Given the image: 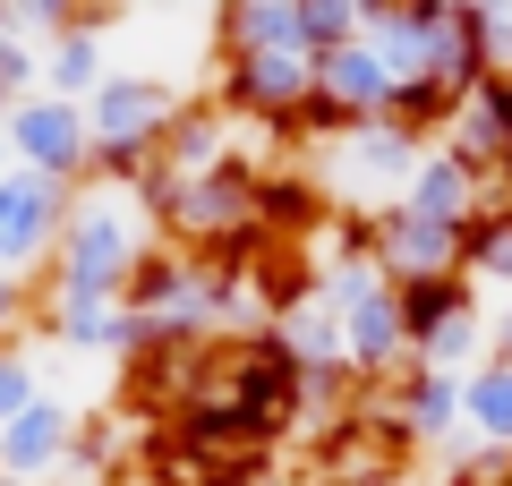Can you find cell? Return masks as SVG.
<instances>
[{"instance_id":"277c9868","label":"cell","mask_w":512,"mask_h":486,"mask_svg":"<svg viewBox=\"0 0 512 486\" xmlns=\"http://www.w3.org/2000/svg\"><path fill=\"white\" fill-rule=\"evenodd\" d=\"M69 205H77V188L43 180V171H0V273H9V282H26L35 265H52Z\"/></svg>"},{"instance_id":"9a60e30c","label":"cell","mask_w":512,"mask_h":486,"mask_svg":"<svg viewBox=\"0 0 512 486\" xmlns=\"http://www.w3.org/2000/svg\"><path fill=\"white\" fill-rule=\"evenodd\" d=\"M470 307H478V290L461 282V273H453V282H410V290H402V324H410V350H419L427 333H444L453 316H470Z\"/></svg>"},{"instance_id":"4fadbf2b","label":"cell","mask_w":512,"mask_h":486,"mask_svg":"<svg viewBox=\"0 0 512 486\" xmlns=\"http://www.w3.org/2000/svg\"><path fill=\"white\" fill-rule=\"evenodd\" d=\"M43 77H52L60 103H94V86H103V35H94V26H69V35H52V60H43Z\"/></svg>"},{"instance_id":"d6986e66","label":"cell","mask_w":512,"mask_h":486,"mask_svg":"<svg viewBox=\"0 0 512 486\" xmlns=\"http://www.w3.org/2000/svg\"><path fill=\"white\" fill-rule=\"evenodd\" d=\"M18 316V282H9V273H0V324Z\"/></svg>"},{"instance_id":"7c38bea8","label":"cell","mask_w":512,"mask_h":486,"mask_svg":"<svg viewBox=\"0 0 512 486\" xmlns=\"http://www.w3.org/2000/svg\"><path fill=\"white\" fill-rule=\"evenodd\" d=\"M282 35H299V0H222V9H214L222 60L256 52V43H282Z\"/></svg>"},{"instance_id":"7a4b0ae2","label":"cell","mask_w":512,"mask_h":486,"mask_svg":"<svg viewBox=\"0 0 512 486\" xmlns=\"http://www.w3.org/2000/svg\"><path fill=\"white\" fill-rule=\"evenodd\" d=\"M180 111H188V103L163 86V77H103V86H94V103H86V128H94V171H103L111 188H128V197H137Z\"/></svg>"},{"instance_id":"3957f363","label":"cell","mask_w":512,"mask_h":486,"mask_svg":"<svg viewBox=\"0 0 512 486\" xmlns=\"http://www.w3.org/2000/svg\"><path fill=\"white\" fill-rule=\"evenodd\" d=\"M214 103L239 111L248 128H282V137H291V120L316 103V43L282 35V43H256V52H231Z\"/></svg>"},{"instance_id":"e0dca14e","label":"cell","mask_w":512,"mask_h":486,"mask_svg":"<svg viewBox=\"0 0 512 486\" xmlns=\"http://www.w3.org/2000/svg\"><path fill=\"white\" fill-rule=\"evenodd\" d=\"M35 367H26L18 359V342H0V427H9V418H26V410H35Z\"/></svg>"},{"instance_id":"ffe728a7","label":"cell","mask_w":512,"mask_h":486,"mask_svg":"<svg viewBox=\"0 0 512 486\" xmlns=\"http://www.w3.org/2000/svg\"><path fill=\"white\" fill-rule=\"evenodd\" d=\"M0 171H9V137H0Z\"/></svg>"},{"instance_id":"8fae6325","label":"cell","mask_w":512,"mask_h":486,"mask_svg":"<svg viewBox=\"0 0 512 486\" xmlns=\"http://www.w3.org/2000/svg\"><path fill=\"white\" fill-rule=\"evenodd\" d=\"M461 282L487 299V290H504L512 299V205H487V214L461 231Z\"/></svg>"},{"instance_id":"6da1fadb","label":"cell","mask_w":512,"mask_h":486,"mask_svg":"<svg viewBox=\"0 0 512 486\" xmlns=\"http://www.w3.org/2000/svg\"><path fill=\"white\" fill-rule=\"evenodd\" d=\"M146 248H154V222L137 197H111V188L77 197L69 222H60V248H52V299L120 307V290H128V273H137Z\"/></svg>"},{"instance_id":"ac0fdd59","label":"cell","mask_w":512,"mask_h":486,"mask_svg":"<svg viewBox=\"0 0 512 486\" xmlns=\"http://www.w3.org/2000/svg\"><path fill=\"white\" fill-rule=\"evenodd\" d=\"M487 342H495V359H512V299L487 316Z\"/></svg>"},{"instance_id":"44dd1931","label":"cell","mask_w":512,"mask_h":486,"mask_svg":"<svg viewBox=\"0 0 512 486\" xmlns=\"http://www.w3.org/2000/svg\"><path fill=\"white\" fill-rule=\"evenodd\" d=\"M0 486H26V478H9V469H0Z\"/></svg>"},{"instance_id":"5b68a950","label":"cell","mask_w":512,"mask_h":486,"mask_svg":"<svg viewBox=\"0 0 512 486\" xmlns=\"http://www.w3.org/2000/svg\"><path fill=\"white\" fill-rule=\"evenodd\" d=\"M9 154H18V171H43V180H86L94 171V128H86V103H60V94H35V103L9 111Z\"/></svg>"},{"instance_id":"9c48e42d","label":"cell","mask_w":512,"mask_h":486,"mask_svg":"<svg viewBox=\"0 0 512 486\" xmlns=\"http://www.w3.org/2000/svg\"><path fill=\"white\" fill-rule=\"evenodd\" d=\"M69 452H77V418L60 410V401H35L26 418H9V427H0V469H9V478H26V486H35L43 469H69Z\"/></svg>"},{"instance_id":"30bf717a","label":"cell","mask_w":512,"mask_h":486,"mask_svg":"<svg viewBox=\"0 0 512 486\" xmlns=\"http://www.w3.org/2000/svg\"><path fill=\"white\" fill-rule=\"evenodd\" d=\"M461 435H478V452H512V359L461 376Z\"/></svg>"},{"instance_id":"7402d4cb","label":"cell","mask_w":512,"mask_h":486,"mask_svg":"<svg viewBox=\"0 0 512 486\" xmlns=\"http://www.w3.org/2000/svg\"><path fill=\"white\" fill-rule=\"evenodd\" d=\"M359 9H384V0H359Z\"/></svg>"},{"instance_id":"52a82bcc","label":"cell","mask_w":512,"mask_h":486,"mask_svg":"<svg viewBox=\"0 0 512 486\" xmlns=\"http://www.w3.org/2000/svg\"><path fill=\"white\" fill-rule=\"evenodd\" d=\"M402 214L444 222V231H470V222L487 214V180H478L470 162H453L444 145H427L419 171H410V188H402Z\"/></svg>"},{"instance_id":"ba28073f","label":"cell","mask_w":512,"mask_h":486,"mask_svg":"<svg viewBox=\"0 0 512 486\" xmlns=\"http://www.w3.org/2000/svg\"><path fill=\"white\" fill-rule=\"evenodd\" d=\"M384 393V410L402 418V435L419 452H436V444H453L461 435V376H436V367H410V376H393V384H376Z\"/></svg>"},{"instance_id":"603a6c76","label":"cell","mask_w":512,"mask_h":486,"mask_svg":"<svg viewBox=\"0 0 512 486\" xmlns=\"http://www.w3.org/2000/svg\"><path fill=\"white\" fill-rule=\"evenodd\" d=\"M402 486H419V469H410V478H402Z\"/></svg>"},{"instance_id":"8992f818","label":"cell","mask_w":512,"mask_h":486,"mask_svg":"<svg viewBox=\"0 0 512 486\" xmlns=\"http://www.w3.org/2000/svg\"><path fill=\"white\" fill-rule=\"evenodd\" d=\"M367 256L384 265V282H393V290L453 282V273H461V231L419 222V214H402V205H384V214H367Z\"/></svg>"},{"instance_id":"5bb4252c","label":"cell","mask_w":512,"mask_h":486,"mask_svg":"<svg viewBox=\"0 0 512 486\" xmlns=\"http://www.w3.org/2000/svg\"><path fill=\"white\" fill-rule=\"evenodd\" d=\"M52 333L69 350H120L128 359V333H137V324H128V307H94V299H52Z\"/></svg>"},{"instance_id":"2e32d148","label":"cell","mask_w":512,"mask_h":486,"mask_svg":"<svg viewBox=\"0 0 512 486\" xmlns=\"http://www.w3.org/2000/svg\"><path fill=\"white\" fill-rule=\"evenodd\" d=\"M367 35V9L359 0H299V43L333 52V43H359Z\"/></svg>"}]
</instances>
